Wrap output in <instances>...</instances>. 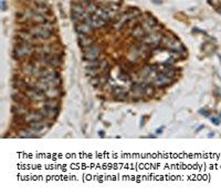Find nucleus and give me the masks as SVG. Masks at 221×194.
I'll list each match as a JSON object with an SVG mask.
<instances>
[{"mask_svg": "<svg viewBox=\"0 0 221 194\" xmlns=\"http://www.w3.org/2000/svg\"><path fill=\"white\" fill-rule=\"evenodd\" d=\"M61 94V91L59 88H49L46 91V96L48 99H58Z\"/></svg>", "mask_w": 221, "mask_h": 194, "instance_id": "16", "label": "nucleus"}, {"mask_svg": "<svg viewBox=\"0 0 221 194\" xmlns=\"http://www.w3.org/2000/svg\"><path fill=\"white\" fill-rule=\"evenodd\" d=\"M107 82V77L106 75H103V77H100V86H104L105 83Z\"/></svg>", "mask_w": 221, "mask_h": 194, "instance_id": "25", "label": "nucleus"}, {"mask_svg": "<svg viewBox=\"0 0 221 194\" xmlns=\"http://www.w3.org/2000/svg\"><path fill=\"white\" fill-rule=\"evenodd\" d=\"M33 133H37V132L33 131V130L29 126L28 129L21 130V131L19 132L18 137L19 138H36V137H38V135H36V134H33Z\"/></svg>", "mask_w": 221, "mask_h": 194, "instance_id": "15", "label": "nucleus"}, {"mask_svg": "<svg viewBox=\"0 0 221 194\" xmlns=\"http://www.w3.org/2000/svg\"><path fill=\"white\" fill-rule=\"evenodd\" d=\"M91 20H92V28H101L104 27L106 24V21L103 20L101 17H98L96 14H94L91 17Z\"/></svg>", "mask_w": 221, "mask_h": 194, "instance_id": "13", "label": "nucleus"}, {"mask_svg": "<svg viewBox=\"0 0 221 194\" xmlns=\"http://www.w3.org/2000/svg\"><path fill=\"white\" fill-rule=\"evenodd\" d=\"M97 9H98V7H97V5L96 4H94V2H90V4L86 6V10H88V14H94L97 11Z\"/></svg>", "mask_w": 221, "mask_h": 194, "instance_id": "21", "label": "nucleus"}, {"mask_svg": "<svg viewBox=\"0 0 221 194\" xmlns=\"http://www.w3.org/2000/svg\"><path fill=\"white\" fill-rule=\"evenodd\" d=\"M211 121H212V122H213V123H215L216 125H218L219 123H220V120H219V119H217V118H212Z\"/></svg>", "mask_w": 221, "mask_h": 194, "instance_id": "27", "label": "nucleus"}, {"mask_svg": "<svg viewBox=\"0 0 221 194\" xmlns=\"http://www.w3.org/2000/svg\"><path fill=\"white\" fill-rule=\"evenodd\" d=\"M11 98L17 104H27V102L30 100L28 96L26 94V92H22V91H19V90H16L14 92H12L11 94Z\"/></svg>", "mask_w": 221, "mask_h": 194, "instance_id": "5", "label": "nucleus"}, {"mask_svg": "<svg viewBox=\"0 0 221 194\" xmlns=\"http://www.w3.org/2000/svg\"><path fill=\"white\" fill-rule=\"evenodd\" d=\"M76 31L80 34H88V33H91V31H92V27L90 24H88L86 22H81L76 26Z\"/></svg>", "mask_w": 221, "mask_h": 194, "instance_id": "11", "label": "nucleus"}, {"mask_svg": "<svg viewBox=\"0 0 221 194\" xmlns=\"http://www.w3.org/2000/svg\"><path fill=\"white\" fill-rule=\"evenodd\" d=\"M29 112L30 111L26 106V104H17V106H12V113H14V116H26Z\"/></svg>", "mask_w": 221, "mask_h": 194, "instance_id": "8", "label": "nucleus"}, {"mask_svg": "<svg viewBox=\"0 0 221 194\" xmlns=\"http://www.w3.org/2000/svg\"><path fill=\"white\" fill-rule=\"evenodd\" d=\"M120 79H122V81H127L128 80V75L127 74H120Z\"/></svg>", "mask_w": 221, "mask_h": 194, "instance_id": "26", "label": "nucleus"}, {"mask_svg": "<svg viewBox=\"0 0 221 194\" xmlns=\"http://www.w3.org/2000/svg\"><path fill=\"white\" fill-rule=\"evenodd\" d=\"M88 68H98L101 65V62L98 59H95V60H88Z\"/></svg>", "mask_w": 221, "mask_h": 194, "instance_id": "22", "label": "nucleus"}, {"mask_svg": "<svg viewBox=\"0 0 221 194\" xmlns=\"http://www.w3.org/2000/svg\"><path fill=\"white\" fill-rule=\"evenodd\" d=\"M95 14H96L98 17H101L103 20H105V21H108L110 19V14H108V11H107V9H97V11Z\"/></svg>", "mask_w": 221, "mask_h": 194, "instance_id": "18", "label": "nucleus"}, {"mask_svg": "<svg viewBox=\"0 0 221 194\" xmlns=\"http://www.w3.org/2000/svg\"><path fill=\"white\" fill-rule=\"evenodd\" d=\"M132 92L135 97H142L143 94H145V87H143L140 83H134L132 87Z\"/></svg>", "mask_w": 221, "mask_h": 194, "instance_id": "12", "label": "nucleus"}, {"mask_svg": "<svg viewBox=\"0 0 221 194\" xmlns=\"http://www.w3.org/2000/svg\"><path fill=\"white\" fill-rule=\"evenodd\" d=\"M155 94V88L153 87V86H146L145 87V96H147V97H153Z\"/></svg>", "mask_w": 221, "mask_h": 194, "instance_id": "23", "label": "nucleus"}, {"mask_svg": "<svg viewBox=\"0 0 221 194\" xmlns=\"http://www.w3.org/2000/svg\"><path fill=\"white\" fill-rule=\"evenodd\" d=\"M144 24H145L147 28H153L157 24V21H156V19H154L153 17H148V18L145 19Z\"/></svg>", "mask_w": 221, "mask_h": 194, "instance_id": "20", "label": "nucleus"}, {"mask_svg": "<svg viewBox=\"0 0 221 194\" xmlns=\"http://www.w3.org/2000/svg\"><path fill=\"white\" fill-rule=\"evenodd\" d=\"M78 43L82 48H88L90 46L94 45V40L90 36H86V34H81L78 37Z\"/></svg>", "mask_w": 221, "mask_h": 194, "instance_id": "10", "label": "nucleus"}, {"mask_svg": "<svg viewBox=\"0 0 221 194\" xmlns=\"http://www.w3.org/2000/svg\"><path fill=\"white\" fill-rule=\"evenodd\" d=\"M170 83H171V78H168V77L165 75L163 72H161L160 74H158L156 80H155V84H156L157 87H159V88L167 87V86H169Z\"/></svg>", "mask_w": 221, "mask_h": 194, "instance_id": "7", "label": "nucleus"}, {"mask_svg": "<svg viewBox=\"0 0 221 194\" xmlns=\"http://www.w3.org/2000/svg\"><path fill=\"white\" fill-rule=\"evenodd\" d=\"M84 7H83L82 5H80V4H74L73 6H72V14H78V16H83L84 14Z\"/></svg>", "mask_w": 221, "mask_h": 194, "instance_id": "17", "label": "nucleus"}, {"mask_svg": "<svg viewBox=\"0 0 221 194\" xmlns=\"http://www.w3.org/2000/svg\"><path fill=\"white\" fill-rule=\"evenodd\" d=\"M90 83L93 87H100V77H92V79L90 80Z\"/></svg>", "mask_w": 221, "mask_h": 194, "instance_id": "24", "label": "nucleus"}, {"mask_svg": "<svg viewBox=\"0 0 221 194\" xmlns=\"http://www.w3.org/2000/svg\"><path fill=\"white\" fill-rule=\"evenodd\" d=\"M44 119V116H42V113L40 110L36 111H30L27 116H24V121L26 123H32V122H37V121H41Z\"/></svg>", "mask_w": 221, "mask_h": 194, "instance_id": "6", "label": "nucleus"}, {"mask_svg": "<svg viewBox=\"0 0 221 194\" xmlns=\"http://www.w3.org/2000/svg\"><path fill=\"white\" fill-rule=\"evenodd\" d=\"M34 52H36V47H33L32 43H29V42L19 41V43L14 46V58L19 60H21L28 55H34Z\"/></svg>", "mask_w": 221, "mask_h": 194, "instance_id": "1", "label": "nucleus"}, {"mask_svg": "<svg viewBox=\"0 0 221 194\" xmlns=\"http://www.w3.org/2000/svg\"><path fill=\"white\" fill-rule=\"evenodd\" d=\"M26 94H27L28 98H29L31 101L39 102V101H44L46 99V91H43V90L37 88V87L28 89L27 91H26Z\"/></svg>", "mask_w": 221, "mask_h": 194, "instance_id": "3", "label": "nucleus"}, {"mask_svg": "<svg viewBox=\"0 0 221 194\" xmlns=\"http://www.w3.org/2000/svg\"><path fill=\"white\" fill-rule=\"evenodd\" d=\"M101 47L97 46V45H92L88 48L85 49L84 51V58L86 60H95L98 59V55L101 53Z\"/></svg>", "mask_w": 221, "mask_h": 194, "instance_id": "4", "label": "nucleus"}, {"mask_svg": "<svg viewBox=\"0 0 221 194\" xmlns=\"http://www.w3.org/2000/svg\"><path fill=\"white\" fill-rule=\"evenodd\" d=\"M60 106V101L58 99H46L43 101V108L46 109H54Z\"/></svg>", "mask_w": 221, "mask_h": 194, "instance_id": "14", "label": "nucleus"}, {"mask_svg": "<svg viewBox=\"0 0 221 194\" xmlns=\"http://www.w3.org/2000/svg\"><path fill=\"white\" fill-rule=\"evenodd\" d=\"M132 36H133L134 38H136V39H138V40H143V39L146 38V33H145L144 28L142 27V26L137 24L136 27L133 28V30H132Z\"/></svg>", "mask_w": 221, "mask_h": 194, "instance_id": "9", "label": "nucleus"}, {"mask_svg": "<svg viewBox=\"0 0 221 194\" xmlns=\"http://www.w3.org/2000/svg\"><path fill=\"white\" fill-rule=\"evenodd\" d=\"M28 30L32 33L38 40H46V39H50V38L53 36V34H52V31L46 30V29L41 28L40 26H38V24L33 26V27H30Z\"/></svg>", "mask_w": 221, "mask_h": 194, "instance_id": "2", "label": "nucleus"}, {"mask_svg": "<svg viewBox=\"0 0 221 194\" xmlns=\"http://www.w3.org/2000/svg\"><path fill=\"white\" fill-rule=\"evenodd\" d=\"M163 73L165 74V75H167L168 78H174V77H175V74H176V71L171 68L170 65H166V68L164 69Z\"/></svg>", "mask_w": 221, "mask_h": 194, "instance_id": "19", "label": "nucleus"}]
</instances>
